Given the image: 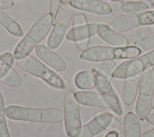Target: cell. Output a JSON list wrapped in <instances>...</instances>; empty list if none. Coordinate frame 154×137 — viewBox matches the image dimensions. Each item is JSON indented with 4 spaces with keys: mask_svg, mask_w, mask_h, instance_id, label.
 <instances>
[{
    "mask_svg": "<svg viewBox=\"0 0 154 137\" xmlns=\"http://www.w3.org/2000/svg\"><path fill=\"white\" fill-rule=\"evenodd\" d=\"M8 118L32 123H56L64 118L63 111L58 108H36L10 105L5 109Z\"/></svg>",
    "mask_w": 154,
    "mask_h": 137,
    "instance_id": "cell-1",
    "label": "cell"
},
{
    "mask_svg": "<svg viewBox=\"0 0 154 137\" xmlns=\"http://www.w3.org/2000/svg\"><path fill=\"white\" fill-rule=\"evenodd\" d=\"M54 23V17L50 13L39 18L16 46L13 53L14 58L18 60L29 55L37 44L46 37Z\"/></svg>",
    "mask_w": 154,
    "mask_h": 137,
    "instance_id": "cell-2",
    "label": "cell"
},
{
    "mask_svg": "<svg viewBox=\"0 0 154 137\" xmlns=\"http://www.w3.org/2000/svg\"><path fill=\"white\" fill-rule=\"evenodd\" d=\"M141 53L140 48L136 46L112 47L93 46L82 52L80 58L90 62H102L116 59H132Z\"/></svg>",
    "mask_w": 154,
    "mask_h": 137,
    "instance_id": "cell-3",
    "label": "cell"
},
{
    "mask_svg": "<svg viewBox=\"0 0 154 137\" xmlns=\"http://www.w3.org/2000/svg\"><path fill=\"white\" fill-rule=\"evenodd\" d=\"M18 66L25 72L41 78L51 87L64 90L66 85L63 79L55 72L48 68L42 62L31 55L17 60Z\"/></svg>",
    "mask_w": 154,
    "mask_h": 137,
    "instance_id": "cell-4",
    "label": "cell"
},
{
    "mask_svg": "<svg viewBox=\"0 0 154 137\" xmlns=\"http://www.w3.org/2000/svg\"><path fill=\"white\" fill-rule=\"evenodd\" d=\"M139 93L135 106V113L140 120L143 121L149 115L154 95V68L150 67L141 75Z\"/></svg>",
    "mask_w": 154,
    "mask_h": 137,
    "instance_id": "cell-5",
    "label": "cell"
},
{
    "mask_svg": "<svg viewBox=\"0 0 154 137\" xmlns=\"http://www.w3.org/2000/svg\"><path fill=\"white\" fill-rule=\"evenodd\" d=\"M75 96L81 105L111 109L119 115L123 113L120 102L112 87L106 93L79 91L75 93Z\"/></svg>",
    "mask_w": 154,
    "mask_h": 137,
    "instance_id": "cell-6",
    "label": "cell"
},
{
    "mask_svg": "<svg viewBox=\"0 0 154 137\" xmlns=\"http://www.w3.org/2000/svg\"><path fill=\"white\" fill-rule=\"evenodd\" d=\"M154 65V49L139 57L126 60L120 64L115 69L112 78L126 79L140 75Z\"/></svg>",
    "mask_w": 154,
    "mask_h": 137,
    "instance_id": "cell-7",
    "label": "cell"
},
{
    "mask_svg": "<svg viewBox=\"0 0 154 137\" xmlns=\"http://www.w3.org/2000/svg\"><path fill=\"white\" fill-rule=\"evenodd\" d=\"M64 127L67 137H78L81 129L79 103L73 91H70L64 100Z\"/></svg>",
    "mask_w": 154,
    "mask_h": 137,
    "instance_id": "cell-8",
    "label": "cell"
},
{
    "mask_svg": "<svg viewBox=\"0 0 154 137\" xmlns=\"http://www.w3.org/2000/svg\"><path fill=\"white\" fill-rule=\"evenodd\" d=\"M73 10L69 4L60 7L52 28L47 41L48 47L51 49L57 48L62 42L71 22Z\"/></svg>",
    "mask_w": 154,
    "mask_h": 137,
    "instance_id": "cell-9",
    "label": "cell"
},
{
    "mask_svg": "<svg viewBox=\"0 0 154 137\" xmlns=\"http://www.w3.org/2000/svg\"><path fill=\"white\" fill-rule=\"evenodd\" d=\"M113 119V115L109 112L99 113L87 124L81 126L78 137H93L109 129Z\"/></svg>",
    "mask_w": 154,
    "mask_h": 137,
    "instance_id": "cell-10",
    "label": "cell"
},
{
    "mask_svg": "<svg viewBox=\"0 0 154 137\" xmlns=\"http://www.w3.org/2000/svg\"><path fill=\"white\" fill-rule=\"evenodd\" d=\"M69 5L77 10L99 15H108L112 12V7L101 0H70Z\"/></svg>",
    "mask_w": 154,
    "mask_h": 137,
    "instance_id": "cell-11",
    "label": "cell"
},
{
    "mask_svg": "<svg viewBox=\"0 0 154 137\" xmlns=\"http://www.w3.org/2000/svg\"><path fill=\"white\" fill-rule=\"evenodd\" d=\"M35 52L38 57L58 72H63L67 69V65L64 59L49 47L43 44H38L35 47Z\"/></svg>",
    "mask_w": 154,
    "mask_h": 137,
    "instance_id": "cell-12",
    "label": "cell"
},
{
    "mask_svg": "<svg viewBox=\"0 0 154 137\" xmlns=\"http://www.w3.org/2000/svg\"><path fill=\"white\" fill-rule=\"evenodd\" d=\"M140 13H125L114 18L109 23V26L119 32L129 31L141 26Z\"/></svg>",
    "mask_w": 154,
    "mask_h": 137,
    "instance_id": "cell-13",
    "label": "cell"
},
{
    "mask_svg": "<svg viewBox=\"0 0 154 137\" xmlns=\"http://www.w3.org/2000/svg\"><path fill=\"white\" fill-rule=\"evenodd\" d=\"M97 34L103 40L113 47H125L129 44V41L125 35L107 25L99 24Z\"/></svg>",
    "mask_w": 154,
    "mask_h": 137,
    "instance_id": "cell-14",
    "label": "cell"
},
{
    "mask_svg": "<svg viewBox=\"0 0 154 137\" xmlns=\"http://www.w3.org/2000/svg\"><path fill=\"white\" fill-rule=\"evenodd\" d=\"M98 26L99 24L92 23L73 27L67 33L66 38L76 42L88 39L97 33Z\"/></svg>",
    "mask_w": 154,
    "mask_h": 137,
    "instance_id": "cell-15",
    "label": "cell"
},
{
    "mask_svg": "<svg viewBox=\"0 0 154 137\" xmlns=\"http://www.w3.org/2000/svg\"><path fill=\"white\" fill-rule=\"evenodd\" d=\"M125 137H141V124L138 116L132 112H128L123 118Z\"/></svg>",
    "mask_w": 154,
    "mask_h": 137,
    "instance_id": "cell-16",
    "label": "cell"
},
{
    "mask_svg": "<svg viewBox=\"0 0 154 137\" xmlns=\"http://www.w3.org/2000/svg\"><path fill=\"white\" fill-rule=\"evenodd\" d=\"M141 75L125 79L123 87L122 97L127 105H130L134 102L139 87Z\"/></svg>",
    "mask_w": 154,
    "mask_h": 137,
    "instance_id": "cell-17",
    "label": "cell"
},
{
    "mask_svg": "<svg viewBox=\"0 0 154 137\" xmlns=\"http://www.w3.org/2000/svg\"><path fill=\"white\" fill-rule=\"evenodd\" d=\"M0 25L14 36L22 37L23 35V31L19 23L1 9Z\"/></svg>",
    "mask_w": 154,
    "mask_h": 137,
    "instance_id": "cell-18",
    "label": "cell"
},
{
    "mask_svg": "<svg viewBox=\"0 0 154 137\" xmlns=\"http://www.w3.org/2000/svg\"><path fill=\"white\" fill-rule=\"evenodd\" d=\"M75 82L79 88L90 90L96 85V76L93 71H82L76 75Z\"/></svg>",
    "mask_w": 154,
    "mask_h": 137,
    "instance_id": "cell-19",
    "label": "cell"
},
{
    "mask_svg": "<svg viewBox=\"0 0 154 137\" xmlns=\"http://www.w3.org/2000/svg\"><path fill=\"white\" fill-rule=\"evenodd\" d=\"M149 8L147 4L140 2H125L120 6L122 11L126 13H140L146 11Z\"/></svg>",
    "mask_w": 154,
    "mask_h": 137,
    "instance_id": "cell-20",
    "label": "cell"
},
{
    "mask_svg": "<svg viewBox=\"0 0 154 137\" xmlns=\"http://www.w3.org/2000/svg\"><path fill=\"white\" fill-rule=\"evenodd\" d=\"M0 81L6 85L12 88L19 87L22 84V79L20 76L12 68H10Z\"/></svg>",
    "mask_w": 154,
    "mask_h": 137,
    "instance_id": "cell-21",
    "label": "cell"
},
{
    "mask_svg": "<svg viewBox=\"0 0 154 137\" xmlns=\"http://www.w3.org/2000/svg\"><path fill=\"white\" fill-rule=\"evenodd\" d=\"M96 76V88L97 90L101 93H106L111 87V80L105 75L99 71H93Z\"/></svg>",
    "mask_w": 154,
    "mask_h": 137,
    "instance_id": "cell-22",
    "label": "cell"
},
{
    "mask_svg": "<svg viewBox=\"0 0 154 137\" xmlns=\"http://www.w3.org/2000/svg\"><path fill=\"white\" fill-rule=\"evenodd\" d=\"M14 61V55L11 52H5L0 55V80L11 68Z\"/></svg>",
    "mask_w": 154,
    "mask_h": 137,
    "instance_id": "cell-23",
    "label": "cell"
},
{
    "mask_svg": "<svg viewBox=\"0 0 154 137\" xmlns=\"http://www.w3.org/2000/svg\"><path fill=\"white\" fill-rule=\"evenodd\" d=\"M4 102L0 91V137H11L5 120Z\"/></svg>",
    "mask_w": 154,
    "mask_h": 137,
    "instance_id": "cell-24",
    "label": "cell"
},
{
    "mask_svg": "<svg viewBox=\"0 0 154 137\" xmlns=\"http://www.w3.org/2000/svg\"><path fill=\"white\" fill-rule=\"evenodd\" d=\"M134 45L145 50L154 49V34L137 40L134 43Z\"/></svg>",
    "mask_w": 154,
    "mask_h": 137,
    "instance_id": "cell-25",
    "label": "cell"
},
{
    "mask_svg": "<svg viewBox=\"0 0 154 137\" xmlns=\"http://www.w3.org/2000/svg\"><path fill=\"white\" fill-rule=\"evenodd\" d=\"M116 68V63L114 60L105 61L100 67V72L105 75L110 79L112 78V74Z\"/></svg>",
    "mask_w": 154,
    "mask_h": 137,
    "instance_id": "cell-26",
    "label": "cell"
},
{
    "mask_svg": "<svg viewBox=\"0 0 154 137\" xmlns=\"http://www.w3.org/2000/svg\"><path fill=\"white\" fill-rule=\"evenodd\" d=\"M60 2L61 0H51L49 13L53 16L54 22L57 16V14L58 13V11L60 8Z\"/></svg>",
    "mask_w": 154,
    "mask_h": 137,
    "instance_id": "cell-27",
    "label": "cell"
},
{
    "mask_svg": "<svg viewBox=\"0 0 154 137\" xmlns=\"http://www.w3.org/2000/svg\"><path fill=\"white\" fill-rule=\"evenodd\" d=\"M154 34V25L146 26L141 28L138 31V35L141 38Z\"/></svg>",
    "mask_w": 154,
    "mask_h": 137,
    "instance_id": "cell-28",
    "label": "cell"
},
{
    "mask_svg": "<svg viewBox=\"0 0 154 137\" xmlns=\"http://www.w3.org/2000/svg\"><path fill=\"white\" fill-rule=\"evenodd\" d=\"M87 24V20L85 16L83 14L75 15L73 19V26L76 27Z\"/></svg>",
    "mask_w": 154,
    "mask_h": 137,
    "instance_id": "cell-29",
    "label": "cell"
},
{
    "mask_svg": "<svg viewBox=\"0 0 154 137\" xmlns=\"http://www.w3.org/2000/svg\"><path fill=\"white\" fill-rule=\"evenodd\" d=\"M111 130H114L117 132L119 133H122L123 132V125L116 118L114 117L113 121L109 128Z\"/></svg>",
    "mask_w": 154,
    "mask_h": 137,
    "instance_id": "cell-30",
    "label": "cell"
},
{
    "mask_svg": "<svg viewBox=\"0 0 154 137\" xmlns=\"http://www.w3.org/2000/svg\"><path fill=\"white\" fill-rule=\"evenodd\" d=\"M14 5L13 0H0V9L8 10Z\"/></svg>",
    "mask_w": 154,
    "mask_h": 137,
    "instance_id": "cell-31",
    "label": "cell"
},
{
    "mask_svg": "<svg viewBox=\"0 0 154 137\" xmlns=\"http://www.w3.org/2000/svg\"><path fill=\"white\" fill-rule=\"evenodd\" d=\"M89 39H85V40H81V41H76V44H77V46L78 47H79V49L82 50V51H84V50H85L88 45V43H89Z\"/></svg>",
    "mask_w": 154,
    "mask_h": 137,
    "instance_id": "cell-32",
    "label": "cell"
},
{
    "mask_svg": "<svg viewBox=\"0 0 154 137\" xmlns=\"http://www.w3.org/2000/svg\"><path fill=\"white\" fill-rule=\"evenodd\" d=\"M141 137H154V129L146 132L142 135Z\"/></svg>",
    "mask_w": 154,
    "mask_h": 137,
    "instance_id": "cell-33",
    "label": "cell"
},
{
    "mask_svg": "<svg viewBox=\"0 0 154 137\" xmlns=\"http://www.w3.org/2000/svg\"><path fill=\"white\" fill-rule=\"evenodd\" d=\"M119 133L117 132L111 130L105 136V137H119Z\"/></svg>",
    "mask_w": 154,
    "mask_h": 137,
    "instance_id": "cell-34",
    "label": "cell"
},
{
    "mask_svg": "<svg viewBox=\"0 0 154 137\" xmlns=\"http://www.w3.org/2000/svg\"><path fill=\"white\" fill-rule=\"evenodd\" d=\"M146 120L147 123H149L152 126H154V113L149 115L148 117L146 118Z\"/></svg>",
    "mask_w": 154,
    "mask_h": 137,
    "instance_id": "cell-35",
    "label": "cell"
},
{
    "mask_svg": "<svg viewBox=\"0 0 154 137\" xmlns=\"http://www.w3.org/2000/svg\"><path fill=\"white\" fill-rule=\"evenodd\" d=\"M69 1L70 0H61V2L63 4H68L69 2Z\"/></svg>",
    "mask_w": 154,
    "mask_h": 137,
    "instance_id": "cell-36",
    "label": "cell"
},
{
    "mask_svg": "<svg viewBox=\"0 0 154 137\" xmlns=\"http://www.w3.org/2000/svg\"><path fill=\"white\" fill-rule=\"evenodd\" d=\"M143 0H123V1L125 2H135V1H140L141 2Z\"/></svg>",
    "mask_w": 154,
    "mask_h": 137,
    "instance_id": "cell-37",
    "label": "cell"
},
{
    "mask_svg": "<svg viewBox=\"0 0 154 137\" xmlns=\"http://www.w3.org/2000/svg\"><path fill=\"white\" fill-rule=\"evenodd\" d=\"M111 1H113V2H122L123 1V0H109Z\"/></svg>",
    "mask_w": 154,
    "mask_h": 137,
    "instance_id": "cell-38",
    "label": "cell"
},
{
    "mask_svg": "<svg viewBox=\"0 0 154 137\" xmlns=\"http://www.w3.org/2000/svg\"><path fill=\"white\" fill-rule=\"evenodd\" d=\"M148 1H149L153 4V5H154V0H148Z\"/></svg>",
    "mask_w": 154,
    "mask_h": 137,
    "instance_id": "cell-39",
    "label": "cell"
},
{
    "mask_svg": "<svg viewBox=\"0 0 154 137\" xmlns=\"http://www.w3.org/2000/svg\"><path fill=\"white\" fill-rule=\"evenodd\" d=\"M152 108L154 109V97H153V103H152Z\"/></svg>",
    "mask_w": 154,
    "mask_h": 137,
    "instance_id": "cell-40",
    "label": "cell"
}]
</instances>
